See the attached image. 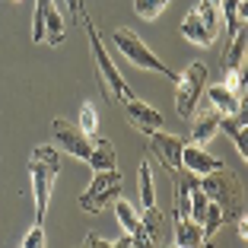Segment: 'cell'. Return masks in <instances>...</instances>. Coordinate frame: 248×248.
I'll return each instance as SVG.
<instances>
[{
    "label": "cell",
    "instance_id": "11",
    "mask_svg": "<svg viewBox=\"0 0 248 248\" xmlns=\"http://www.w3.org/2000/svg\"><path fill=\"white\" fill-rule=\"evenodd\" d=\"M219 166H223V159L210 156L201 143H185L182 169H188V172H194V175H207V172H213V169H219Z\"/></svg>",
    "mask_w": 248,
    "mask_h": 248
},
{
    "label": "cell",
    "instance_id": "20",
    "mask_svg": "<svg viewBox=\"0 0 248 248\" xmlns=\"http://www.w3.org/2000/svg\"><path fill=\"white\" fill-rule=\"evenodd\" d=\"M140 204L153 207L156 204V182H153V159L140 162Z\"/></svg>",
    "mask_w": 248,
    "mask_h": 248
},
{
    "label": "cell",
    "instance_id": "2",
    "mask_svg": "<svg viewBox=\"0 0 248 248\" xmlns=\"http://www.w3.org/2000/svg\"><path fill=\"white\" fill-rule=\"evenodd\" d=\"M80 26L86 29V35H89V51H93V64H95V73H99L102 95L108 99V102H124V99H131V95H134L131 86H127V80L118 73L115 61L108 58V51H105V45H102V35H99V29H95V22L89 19V16H83Z\"/></svg>",
    "mask_w": 248,
    "mask_h": 248
},
{
    "label": "cell",
    "instance_id": "16",
    "mask_svg": "<svg viewBox=\"0 0 248 248\" xmlns=\"http://www.w3.org/2000/svg\"><path fill=\"white\" fill-rule=\"evenodd\" d=\"M207 102H210L217 111H223V115H239V111H242V95L232 93L226 83L207 86Z\"/></svg>",
    "mask_w": 248,
    "mask_h": 248
},
{
    "label": "cell",
    "instance_id": "12",
    "mask_svg": "<svg viewBox=\"0 0 248 248\" xmlns=\"http://www.w3.org/2000/svg\"><path fill=\"white\" fill-rule=\"evenodd\" d=\"M115 217H118V223H121L124 232L134 235V245H140V248L150 245V235H146V229H143V223H140L134 204H127V201H118V197H115Z\"/></svg>",
    "mask_w": 248,
    "mask_h": 248
},
{
    "label": "cell",
    "instance_id": "28",
    "mask_svg": "<svg viewBox=\"0 0 248 248\" xmlns=\"http://www.w3.org/2000/svg\"><path fill=\"white\" fill-rule=\"evenodd\" d=\"M67 7H70L73 19H77V22H83V16H86V13H83V10H86V7H83V0H67Z\"/></svg>",
    "mask_w": 248,
    "mask_h": 248
},
{
    "label": "cell",
    "instance_id": "8",
    "mask_svg": "<svg viewBox=\"0 0 248 248\" xmlns=\"http://www.w3.org/2000/svg\"><path fill=\"white\" fill-rule=\"evenodd\" d=\"M185 143H188L185 137H178V134H162V127H159V131L150 134V159L159 162L166 172H178V169H182Z\"/></svg>",
    "mask_w": 248,
    "mask_h": 248
},
{
    "label": "cell",
    "instance_id": "25",
    "mask_svg": "<svg viewBox=\"0 0 248 248\" xmlns=\"http://www.w3.org/2000/svg\"><path fill=\"white\" fill-rule=\"evenodd\" d=\"M226 83L232 93H239V95H245V67H226Z\"/></svg>",
    "mask_w": 248,
    "mask_h": 248
},
{
    "label": "cell",
    "instance_id": "19",
    "mask_svg": "<svg viewBox=\"0 0 248 248\" xmlns=\"http://www.w3.org/2000/svg\"><path fill=\"white\" fill-rule=\"evenodd\" d=\"M115 162H118L115 146H111L108 140H93V153H89L86 166L93 169V172H99V169H111Z\"/></svg>",
    "mask_w": 248,
    "mask_h": 248
},
{
    "label": "cell",
    "instance_id": "26",
    "mask_svg": "<svg viewBox=\"0 0 248 248\" xmlns=\"http://www.w3.org/2000/svg\"><path fill=\"white\" fill-rule=\"evenodd\" d=\"M42 245H45V226L35 223V226L26 232V239H22V248H42Z\"/></svg>",
    "mask_w": 248,
    "mask_h": 248
},
{
    "label": "cell",
    "instance_id": "29",
    "mask_svg": "<svg viewBox=\"0 0 248 248\" xmlns=\"http://www.w3.org/2000/svg\"><path fill=\"white\" fill-rule=\"evenodd\" d=\"M235 226H239V235H242V242H245L248 239V217H245V213L235 219Z\"/></svg>",
    "mask_w": 248,
    "mask_h": 248
},
{
    "label": "cell",
    "instance_id": "14",
    "mask_svg": "<svg viewBox=\"0 0 248 248\" xmlns=\"http://www.w3.org/2000/svg\"><path fill=\"white\" fill-rule=\"evenodd\" d=\"M182 35L188 38L191 45H197V48H213V45H217V38H219L217 32H213L210 26H207V22L194 13V10H191V13L182 19Z\"/></svg>",
    "mask_w": 248,
    "mask_h": 248
},
{
    "label": "cell",
    "instance_id": "7",
    "mask_svg": "<svg viewBox=\"0 0 248 248\" xmlns=\"http://www.w3.org/2000/svg\"><path fill=\"white\" fill-rule=\"evenodd\" d=\"M32 42H45L51 48H61V42H64V19H61L58 0H35Z\"/></svg>",
    "mask_w": 248,
    "mask_h": 248
},
{
    "label": "cell",
    "instance_id": "15",
    "mask_svg": "<svg viewBox=\"0 0 248 248\" xmlns=\"http://www.w3.org/2000/svg\"><path fill=\"white\" fill-rule=\"evenodd\" d=\"M172 245H178V248H201V245H207L204 226H201V223H194L191 217H178L175 219V235H172Z\"/></svg>",
    "mask_w": 248,
    "mask_h": 248
},
{
    "label": "cell",
    "instance_id": "21",
    "mask_svg": "<svg viewBox=\"0 0 248 248\" xmlns=\"http://www.w3.org/2000/svg\"><path fill=\"white\" fill-rule=\"evenodd\" d=\"M232 42H229V51H226V67H242L245 61V45H248V29L239 26V32H232Z\"/></svg>",
    "mask_w": 248,
    "mask_h": 248
},
{
    "label": "cell",
    "instance_id": "18",
    "mask_svg": "<svg viewBox=\"0 0 248 248\" xmlns=\"http://www.w3.org/2000/svg\"><path fill=\"white\" fill-rule=\"evenodd\" d=\"M140 223H143L146 235H150V245H162L166 242V229H169V219L162 217L159 207H143V217H140Z\"/></svg>",
    "mask_w": 248,
    "mask_h": 248
},
{
    "label": "cell",
    "instance_id": "6",
    "mask_svg": "<svg viewBox=\"0 0 248 248\" xmlns=\"http://www.w3.org/2000/svg\"><path fill=\"white\" fill-rule=\"evenodd\" d=\"M207 86V64L194 61L185 73L175 77V108L185 121H191V115L197 111V99Z\"/></svg>",
    "mask_w": 248,
    "mask_h": 248
},
{
    "label": "cell",
    "instance_id": "13",
    "mask_svg": "<svg viewBox=\"0 0 248 248\" xmlns=\"http://www.w3.org/2000/svg\"><path fill=\"white\" fill-rule=\"evenodd\" d=\"M219 118H223V111H217L213 105H207L204 111H194L191 115V124H194V131H191V140L194 143H210L213 140V134L219 131Z\"/></svg>",
    "mask_w": 248,
    "mask_h": 248
},
{
    "label": "cell",
    "instance_id": "23",
    "mask_svg": "<svg viewBox=\"0 0 248 248\" xmlns=\"http://www.w3.org/2000/svg\"><path fill=\"white\" fill-rule=\"evenodd\" d=\"M219 3H223V0H201L194 7V13L201 16L213 32H219V19H223V16H219Z\"/></svg>",
    "mask_w": 248,
    "mask_h": 248
},
{
    "label": "cell",
    "instance_id": "17",
    "mask_svg": "<svg viewBox=\"0 0 248 248\" xmlns=\"http://www.w3.org/2000/svg\"><path fill=\"white\" fill-rule=\"evenodd\" d=\"M219 131L226 134L229 140L235 143V150H239L242 159H248V140H245V115H223L219 118Z\"/></svg>",
    "mask_w": 248,
    "mask_h": 248
},
{
    "label": "cell",
    "instance_id": "10",
    "mask_svg": "<svg viewBox=\"0 0 248 248\" xmlns=\"http://www.w3.org/2000/svg\"><path fill=\"white\" fill-rule=\"evenodd\" d=\"M124 118H127V124L131 127H137L143 137H150L153 131H159L162 127V111H156L153 105L140 102V99H124Z\"/></svg>",
    "mask_w": 248,
    "mask_h": 248
},
{
    "label": "cell",
    "instance_id": "4",
    "mask_svg": "<svg viewBox=\"0 0 248 248\" xmlns=\"http://www.w3.org/2000/svg\"><path fill=\"white\" fill-rule=\"evenodd\" d=\"M111 42L118 45V51L124 54V61H131L134 67H140V70H150V73H159V77H166V80L175 83L178 73L172 70L169 64H162V61H159V58H156V54L143 45V38H140L137 32H131L127 26H121V29L111 32Z\"/></svg>",
    "mask_w": 248,
    "mask_h": 248
},
{
    "label": "cell",
    "instance_id": "24",
    "mask_svg": "<svg viewBox=\"0 0 248 248\" xmlns=\"http://www.w3.org/2000/svg\"><path fill=\"white\" fill-rule=\"evenodd\" d=\"M80 131L86 137H99V111H95L93 102H83L80 108Z\"/></svg>",
    "mask_w": 248,
    "mask_h": 248
},
{
    "label": "cell",
    "instance_id": "9",
    "mask_svg": "<svg viewBox=\"0 0 248 248\" xmlns=\"http://www.w3.org/2000/svg\"><path fill=\"white\" fill-rule=\"evenodd\" d=\"M51 131H54V140L61 143V150H64V153L77 156V159H83V162L89 159V153H93V137H86L77 124L64 121V118H54V121H51Z\"/></svg>",
    "mask_w": 248,
    "mask_h": 248
},
{
    "label": "cell",
    "instance_id": "5",
    "mask_svg": "<svg viewBox=\"0 0 248 248\" xmlns=\"http://www.w3.org/2000/svg\"><path fill=\"white\" fill-rule=\"evenodd\" d=\"M121 185H124V175H121L118 166L99 169V172L93 175V182H89V188L80 194V207L86 213H102L105 207L121 194Z\"/></svg>",
    "mask_w": 248,
    "mask_h": 248
},
{
    "label": "cell",
    "instance_id": "3",
    "mask_svg": "<svg viewBox=\"0 0 248 248\" xmlns=\"http://www.w3.org/2000/svg\"><path fill=\"white\" fill-rule=\"evenodd\" d=\"M201 188H204V194L210 197L213 204H219L226 223H235V219L245 213V188H242L239 175L229 172L226 166H219V169H213V172H207V175H201Z\"/></svg>",
    "mask_w": 248,
    "mask_h": 248
},
{
    "label": "cell",
    "instance_id": "22",
    "mask_svg": "<svg viewBox=\"0 0 248 248\" xmlns=\"http://www.w3.org/2000/svg\"><path fill=\"white\" fill-rule=\"evenodd\" d=\"M169 3H172V0H134V13H137L140 19L153 22V19H159V16L166 13Z\"/></svg>",
    "mask_w": 248,
    "mask_h": 248
},
{
    "label": "cell",
    "instance_id": "27",
    "mask_svg": "<svg viewBox=\"0 0 248 248\" xmlns=\"http://www.w3.org/2000/svg\"><path fill=\"white\" fill-rule=\"evenodd\" d=\"M83 242H86L89 248H111V242H108V239H102V235H95V232H89Z\"/></svg>",
    "mask_w": 248,
    "mask_h": 248
},
{
    "label": "cell",
    "instance_id": "1",
    "mask_svg": "<svg viewBox=\"0 0 248 248\" xmlns=\"http://www.w3.org/2000/svg\"><path fill=\"white\" fill-rule=\"evenodd\" d=\"M29 175H32V197H35V223H45L48 207H51L54 182L61 175V153L58 146L45 143L35 146L29 156Z\"/></svg>",
    "mask_w": 248,
    "mask_h": 248
}]
</instances>
